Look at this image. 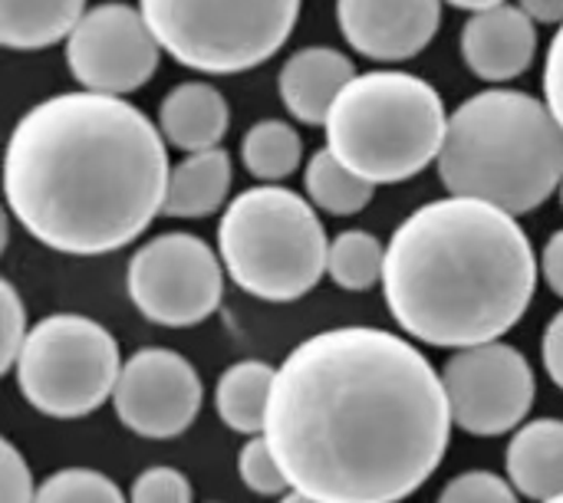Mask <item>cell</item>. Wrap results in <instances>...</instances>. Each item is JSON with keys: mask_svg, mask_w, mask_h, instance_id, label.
<instances>
[{"mask_svg": "<svg viewBox=\"0 0 563 503\" xmlns=\"http://www.w3.org/2000/svg\"><path fill=\"white\" fill-rule=\"evenodd\" d=\"M452 425L445 382L422 349L376 326H340L280 362L264 438L297 494L399 503L439 471Z\"/></svg>", "mask_w": 563, "mask_h": 503, "instance_id": "obj_1", "label": "cell"}, {"mask_svg": "<svg viewBox=\"0 0 563 503\" xmlns=\"http://www.w3.org/2000/svg\"><path fill=\"white\" fill-rule=\"evenodd\" d=\"M168 142L129 99L59 92L26 109L7 142V214L43 247L102 257L162 214Z\"/></svg>", "mask_w": 563, "mask_h": 503, "instance_id": "obj_2", "label": "cell"}, {"mask_svg": "<svg viewBox=\"0 0 563 503\" xmlns=\"http://www.w3.org/2000/svg\"><path fill=\"white\" fill-rule=\"evenodd\" d=\"M538 273L541 257L515 214L449 194L396 227L383 297L406 336L459 353L511 333L534 300Z\"/></svg>", "mask_w": 563, "mask_h": 503, "instance_id": "obj_3", "label": "cell"}, {"mask_svg": "<svg viewBox=\"0 0 563 503\" xmlns=\"http://www.w3.org/2000/svg\"><path fill=\"white\" fill-rule=\"evenodd\" d=\"M435 165L449 194L521 217L561 191L563 128L544 99L521 89H485L449 115Z\"/></svg>", "mask_w": 563, "mask_h": 503, "instance_id": "obj_4", "label": "cell"}, {"mask_svg": "<svg viewBox=\"0 0 563 503\" xmlns=\"http://www.w3.org/2000/svg\"><path fill=\"white\" fill-rule=\"evenodd\" d=\"M323 128L327 148L376 188L409 181L439 161L449 115L429 79L373 69L343 89Z\"/></svg>", "mask_w": 563, "mask_h": 503, "instance_id": "obj_5", "label": "cell"}, {"mask_svg": "<svg viewBox=\"0 0 563 503\" xmlns=\"http://www.w3.org/2000/svg\"><path fill=\"white\" fill-rule=\"evenodd\" d=\"M218 254L244 293L264 303H294L327 273L330 241L307 198L280 185H257L224 208Z\"/></svg>", "mask_w": 563, "mask_h": 503, "instance_id": "obj_6", "label": "cell"}, {"mask_svg": "<svg viewBox=\"0 0 563 503\" xmlns=\"http://www.w3.org/2000/svg\"><path fill=\"white\" fill-rule=\"evenodd\" d=\"M303 0H139L162 53L195 72L234 76L290 40Z\"/></svg>", "mask_w": 563, "mask_h": 503, "instance_id": "obj_7", "label": "cell"}, {"mask_svg": "<svg viewBox=\"0 0 563 503\" xmlns=\"http://www.w3.org/2000/svg\"><path fill=\"white\" fill-rule=\"evenodd\" d=\"M122 372L115 336L79 313L43 316L13 362V379L26 405L46 418H86L112 399Z\"/></svg>", "mask_w": 563, "mask_h": 503, "instance_id": "obj_8", "label": "cell"}, {"mask_svg": "<svg viewBox=\"0 0 563 503\" xmlns=\"http://www.w3.org/2000/svg\"><path fill=\"white\" fill-rule=\"evenodd\" d=\"M224 264L208 241L168 231L142 244L125 270L132 306L155 326L188 329L214 316L224 297Z\"/></svg>", "mask_w": 563, "mask_h": 503, "instance_id": "obj_9", "label": "cell"}, {"mask_svg": "<svg viewBox=\"0 0 563 503\" xmlns=\"http://www.w3.org/2000/svg\"><path fill=\"white\" fill-rule=\"evenodd\" d=\"M452 422L475 438H501L518 432L534 409L538 382L521 349L485 343L459 349L442 369Z\"/></svg>", "mask_w": 563, "mask_h": 503, "instance_id": "obj_10", "label": "cell"}, {"mask_svg": "<svg viewBox=\"0 0 563 503\" xmlns=\"http://www.w3.org/2000/svg\"><path fill=\"white\" fill-rule=\"evenodd\" d=\"M162 59V46L139 7L109 0L76 23L66 40V66L86 92L129 96L142 89Z\"/></svg>", "mask_w": 563, "mask_h": 503, "instance_id": "obj_11", "label": "cell"}, {"mask_svg": "<svg viewBox=\"0 0 563 503\" xmlns=\"http://www.w3.org/2000/svg\"><path fill=\"white\" fill-rule=\"evenodd\" d=\"M205 402L198 369L175 349L148 346L122 362L112 409L119 422L148 441L185 435Z\"/></svg>", "mask_w": 563, "mask_h": 503, "instance_id": "obj_12", "label": "cell"}, {"mask_svg": "<svg viewBox=\"0 0 563 503\" xmlns=\"http://www.w3.org/2000/svg\"><path fill=\"white\" fill-rule=\"evenodd\" d=\"M336 23L360 56L406 63L435 40L442 0H336Z\"/></svg>", "mask_w": 563, "mask_h": 503, "instance_id": "obj_13", "label": "cell"}, {"mask_svg": "<svg viewBox=\"0 0 563 503\" xmlns=\"http://www.w3.org/2000/svg\"><path fill=\"white\" fill-rule=\"evenodd\" d=\"M538 53L534 20L511 3L472 13L462 26V59L485 82H508L528 72Z\"/></svg>", "mask_w": 563, "mask_h": 503, "instance_id": "obj_14", "label": "cell"}, {"mask_svg": "<svg viewBox=\"0 0 563 503\" xmlns=\"http://www.w3.org/2000/svg\"><path fill=\"white\" fill-rule=\"evenodd\" d=\"M356 76L360 72L353 59L343 56L340 49L303 46L280 69V79H277L280 102L290 112V119L303 125H327L336 99Z\"/></svg>", "mask_w": 563, "mask_h": 503, "instance_id": "obj_15", "label": "cell"}, {"mask_svg": "<svg viewBox=\"0 0 563 503\" xmlns=\"http://www.w3.org/2000/svg\"><path fill=\"white\" fill-rule=\"evenodd\" d=\"M228 122L231 112L224 96L205 79L178 82L175 89L165 92L158 109V128L165 142L188 155L221 148V138L228 135Z\"/></svg>", "mask_w": 563, "mask_h": 503, "instance_id": "obj_16", "label": "cell"}, {"mask_svg": "<svg viewBox=\"0 0 563 503\" xmlns=\"http://www.w3.org/2000/svg\"><path fill=\"white\" fill-rule=\"evenodd\" d=\"M511 488L528 501H554L563 494V422L534 418L515 432L505 455Z\"/></svg>", "mask_w": 563, "mask_h": 503, "instance_id": "obj_17", "label": "cell"}, {"mask_svg": "<svg viewBox=\"0 0 563 503\" xmlns=\"http://www.w3.org/2000/svg\"><path fill=\"white\" fill-rule=\"evenodd\" d=\"M231 194V155L224 148L195 152L185 155L172 175H168V194H165V217H211L228 204Z\"/></svg>", "mask_w": 563, "mask_h": 503, "instance_id": "obj_18", "label": "cell"}, {"mask_svg": "<svg viewBox=\"0 0 563 503\" xmlns=\"http://www.w3.org/2000/svg\"><path fill=\"white\" fill-rule=\"evenodd\" d=\"M86 16V0H0V43L16 53H36L69 40Z\"/></svg>", "mask_w": 563, "mask_h": 503, "instance_id": "obj_19", "label": "cell"}, {"mask_svg": "<svg viewBox=\"0 0 563 503\" xmlns=\"http://www.w3.org/2000/svg\"><path fill=\"white\" fill-rule=\"evenodd\" d=\"M274 379H277V369H271L261 359H244V362H234L231 369H224L218 379V389H214L218 418L231 432L257 438L267 422V402H271Z\"/></svg>", "mask_w": 563, "mask_h": 503, "instance_id": "obj_20", "label": "cell"}, {"mask_svg": "<svg viewBox=\"0 0 563 503\" xmlns=\"http://www.w3.org/2000/svg\"><path fill=\"white\" fill-rule=\"evenodd\" d=\"M241 161L264 185H277V181L290 178L300 168L303 138L290 122L261 119L241 138Z\"/></svg>", "mask_w": 563, "mask_h": 503, "instance_id": "obj_21", "label": "cell"}, {"mask_svg": "<svg viewBox=\"0 0 563 503\" xmlns=\"http://www.w3.org/2000/svg\"><path fill=\"white\" fill-rule=\"evenodd\" d=\"M303 188H307L310 204L336 217L360 214L373 201V191H376L369 181L353 175L330 148L313 152V158L303 168Z\"/></svg>", "mask_w": 563, "mask_h": 503, "instance_id": "obj_22", "label": "cell"}, {"mask_svg": "<svg viewBox=\"0 0 563 503\" xmlns=\"http://www.w3.org/2000/svg\"><path fill=\"white\" fill-rule=\"evenodd\" d=\"M327 273L340 290L363 293L383 283L386 273V247L376 234L353 227L343 231L330 241V257H327Z\"/></svg>", "mask_w": 563, "mask_h": 503, "instance_id": "obj_23", "label": "cell"}, {"mask_svg": "<svg viewBox=\"0 0 563 503\" xmlns=\"http://www.w3.org/2000/svg\"><path fill=\"white\" fill-rule=\"evenodd\" d=\"M33 503H129L106 474L92 468H63L36 488Z\"/></svg>", "mask_w": 563, "mask_h": 503, "instance_id": "obj_24", "label": "cell"}, {"mask_svg": "<svg viewBox=\"0 0 563 503\" xmlns=\"http://www.w3.org/2000/svg\"><path fill=\"white\" fill-rule=\"evenodd\" d=\"M238 474L244 481L247 491L261 494V498H284L290 491V481L287 474L280 471L271 445L264 435L251 438L244 448H241V458H238Z\"/></svg>", "mask_w": 563, "mask_h": 503, "instance_id": "obj_25", "label": "cell"}, {"mask_svg": "<svg viewBox=\"0 0 563 503\" xmlns=\"http://www.w3.org/2000/svg\"><path fill=\"white\" fill-rule=\"evenodd\" d=\"M521 494L511 488L508 478L495 471H465L445 484L435 503H521Z\"/></svg>", "mask_w": 563, "mask_h": 503, "instance_id": "obj_26", "label": "cell"}, {"mask_svg": "<svg viewBox=\"0 0 563 503\" xmlns=\"http://www.w3.org/2000/svg\"><path fill=\"white\" fill-rule=\"evenodd\" d=\"M26 306L10 280H0V372H13V362L26 343Z\"/></svg>", "mask_w": 563, "mask_h": 503, "instance_id": "obj_27", "label": "cell"}, {"mask_svg": "<svg viewBox=\"0 0 563 503\" xmlns=\"http://www.w3.org/2000/svg\"><path fill=\"white\" fill-rule=\"evenodd\" d=\"M129 503H191V481L168 465L145 468L132 481Z\"/></svg>", "mask_w": 563, "mask_h": 503, "instance_id": "obj_28", "label": "cell"}, {"mask_svg": "<svg viewBox=\"0 0 563 503\" xmlns=\"http://www.w3.org/2000/svg\"><path fill=\"white\" fill-rule=\"evenodd\" d=\"M36 488L26 458L13 448V441H0V503H33Z\"/></svg>", "mask_w": 563, "mask_h": 503, "instance_id": "obj_29", "label": "cell"}, {"mask_svg": "<svg viewBox=\"0 0 563 503\" xmlns=\"http://www.w3.org/2000/svg\"><path fill=\"white\" fill-rule=\"evenodd\" d=\"M544 102L563 128V26H558L544 59Z\"/></svg>", "mask_w": 563, "mask_h": 503, "instance_id": "obj_30", "label": "cell"}, {"mask_svg": "<svg viewBox=\"0 0 563 503\" xmlns=\"http://www.w3.org/2000/svg\"><path fill=\"white\" fill-rule=\"evenodd\" d=\"M541 359H544V369H548L551 382H554L558 389H563V310L544 326Z\"/></svg>", "mask_w": 563, "mask_h": 503, "instance_id": "obj_31", "label": "cell"}, {"mask_svg": "<svg viewBox=\"0 0 563 503\" xmlns=\"http://www.w3.org/2000/svg\"><path fill=\"white\" fill-rule=\"evenodd\" d=\"M541 277L548 280L551 293L563 300V227L541 250Z\"/></svg>", "mask_w": 563, "mask_h": 503, "instance_id": "obj_32", "label": "cell"}, {"mask_svg": "<svg viewBox=\"0 0 563 503\" xmlns=\"http://www.w3.org/2000/svg\"><path fill=\"white\" fill-rule=\"evenodd\" d=\"M518 7L534 23H558V26H563V0H518Z\"/></svg>", "mask_w": 563, "mask_h": 503, "instance_id": "obj_33", "label": "cell"}, {"mask_svg": "<svg viewBox=\"0 0 563 503\" xmlns=\"http://www.w3.org/2000/svg\"><path fill=\"white\" fill-rule=\"evenodd\" d=\"M452 7H459V10H472V13H482V10H492V7H501V3H508V0H449Z\"/></svg>", "mask_w": 563, "mask_h": 503, "instance_id": "obj_34", "label": "cell"}, {"mask_svg": "<svg viewBox=\"0 0 563 503\" xmlns=\"http://www.w3.org/2000/svg\"><path fill=\"white\" fill-rule=\"evenodd\" d=\"M280 503H320V501H313V498H307V494L290 491V494H284V498H280Z\"/></svg>", "mask_w": 563, "mask_h": 503, "instance_id": "obj_35", "label": "cell"}, {"mask_svg": "<svg viewBox=\"0 0 563 503\" xmlns=\"http://www.w3.org/2000/svg\"><path fill=\"white\" fill-rule=\"evenodd\" d=\"M544 503H563V494L561 498H554V501H544Z\"/></svg>", "mask_w": 563, "mask_h": 503, "instance_id": "obj_36", "label": "cell"}, {"mask_svg": "<svg viewBox=\"0 0 563 503\" xmlns=\"http://www.w3.org/2000/svg\"><path fill=\"white\" fill-rule=\"evenodd\" d=\"M561 204H563V185H561Z\"/></svg>", "mask_w": 563, "mask_h": 503, "instance_id": "obj_37", "label": "cell"}]
</instances>
